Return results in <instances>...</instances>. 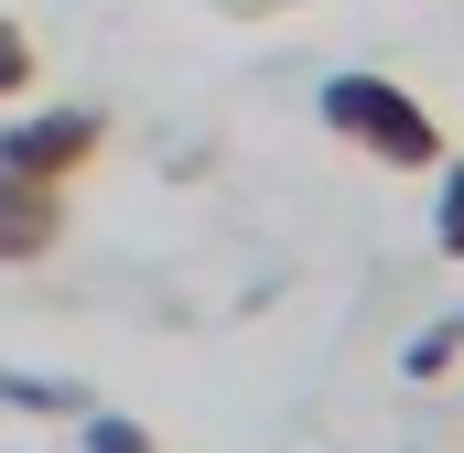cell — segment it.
Returning <instances> with one entry per match:
<instances>
[{
  "label": "cell",
  "mask_w": 464,
  "mask_h": 453,
  "mask_svg": "<svg viewBox=\"0 0 464 453\" xmlns=\"http://www.w3.org/2000/svg\"><path fill=\"white\" fill-rule=\"evenodd\" d=\"M400 367H411V378H454V367H464V313H454V324H421Z\"/></svg>",
  "instance_id": "obj_5"
},
{
  "label": "cell",
  "mask_w": 464,
  "mask_h": 453,
  "mask_svg": "<svg viewBox=\"0 0 464 453\" xmlns=\"http://www.w3.org/2000/svg\"><path fill=\"white\" fill-rule=\"evenodd\" d=\"M65 248V184H33V173H0V270H33Z\"/></svg>",
  "instance_id": "obj_3"
},
{
  "label": "cell",
  "mask_w": 464,
  "mask_h": 453,
  "mask_svg": "<svg viewBox=\"0 0 464 453\" xmlns=\"http://www.w3.org/2000/svg\"><path fill=\"white\" fill-rule=\"evenodd\" d=\"M324 130L346 140L356 162H378V173H432L443 162V119L421 109L400 76H367V65H346V76H324Z\"/></svg>",
  "instance_id": "obj_1"
},
{
  "label": "cell",
  "mask_w": 464,
  "mask_h": 453,
  "mask_svg": "<svg viewBox=\"0 0 464 453\" xmlns=\"http://www.w3.org/2000/svg\"><path fill=\"white\" fill-rule=\"evenodd\" d=\"M0 400H11V410H76V389H54V378H22V367H0Z\"/></svg>",
  "instance_id": "obj_8"
},
{
  "label": "cell",
  "mask_w": 464,
  "mask_h": 453,
  "mask_svg": "<svg viewBox=\"0 0 464 453\" xmlns=\"http://www.w3.org/2000/svg\"><path fill=\"white\" fill-rule=\"evenodd\" d=\"M432 248L464 259V162H432Z\"/></svg>",
  "instance_id": "obj_4"
},
{
  "label": "cell",
  "mask_w": 464,
  "mask_h": 453,
  "mask_svg": "<svg viewBox=\"0 0 464 453\" xmlns=\"http://www.w3.org/2000/svg\"><path fill=\"white\" fill-rule=\"evenodd\" d=\"M33 76H44V54H33V33H22V22L0 11V98H22Z\"/></svg>",
  "instance_id": "obj_7"
},
{
  "label": "cell",
  "mask_w": 464,
  "mask_h": 453,
  "mask_svg": "<svg viewBox=\"0 0 464 453\" xmlns=\"http://www.w3.org/2000/svg\"><path fill=\"white\" fill-rule=\"evenodd\" d=\"M76 443H87V453H162L130 410H87V421H76Z\"/></svg>",
  "instance_id": "obj_6"
},
{
  "label": "cell",
  "mask_w": 464,
  "mask_h": 453,
  "mask_svg": "<svg viewBox=\"0 0 464 453\" xmlns=\"http://www.w3.org/2000/svg\"><path fill=\"white\" fill-rule=\"evenodd\" d=\"M109 162V109H22L0 130V173H33V184H87Z\"/></svg>",
  "instance_id": "obj_2"
}]
</instances>
